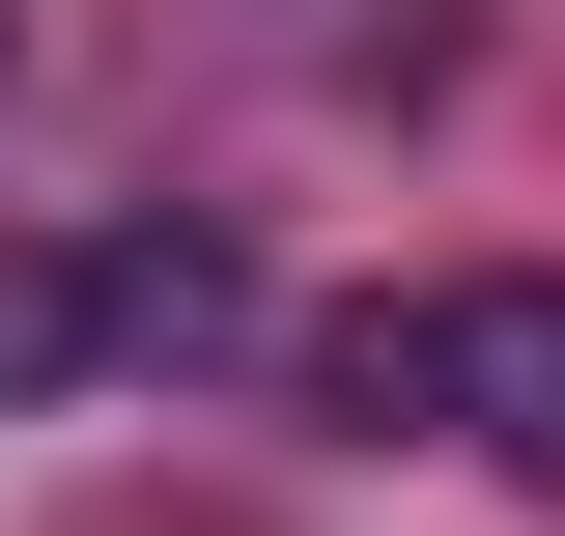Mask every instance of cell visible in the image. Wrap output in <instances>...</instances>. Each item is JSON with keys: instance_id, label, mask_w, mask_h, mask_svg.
Instances as JSON below:
<instances>
[{"instance_id": "obj_1", "label": "cell", "mask_w": 565, "mask_h": 536, "mask_svg": "<svg viewBox=\"0 0 565 536\" xmlns=\"http://www.w3.org/2000/svg\"><path fill=\"white\" fill-rule=\"evenodd\" d=\"M424 424L565 508V282H537V255H509V282H424Z\"/></svg>"}, {"instance_id": "obj_2", "label": "cell", "mask_w": 565, "mask_h": 536, "mask_svg": "<svg viewBox=\"0 0 565 536\" xmlns=\"http://www.w3.org/2000/svg\"><path fill=\"white\" fill-rule=\"evenodd\" d=\"M226 339H255V255L226 226H114L85 255V367H226Z\"/></svg>"}, {"instance_id": "obj_3", "label": "cell", "mask_w": 565, "mask_h": 536, "mask_svg": "<svg viewBox=\"0 0 565 536\" xmlns=\"http://www.w3.org/2000/svg\"><path fill=\"white\" fill-rule=\"evenodd\" d=\"M85 396V255H0V424Z\"/></svg>"}]
</instances>
